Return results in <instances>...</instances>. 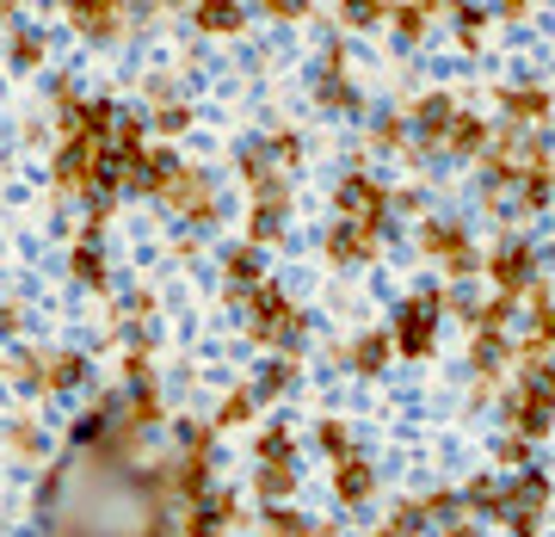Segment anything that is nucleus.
Instances as JSON below:
<instances>
[{
    "label": "nucleus",
    "mask_w": 555,
    "mask_h": 537,
    "mask_svg": "<svg viewBox=\"0 0 555 537\" xmlns=\"http://www.w3.org/2000/svg\"><path fill=\"white\" fill-rule=\"evenodd\" d=\"M438 309H444V297L438 291H426V297H408L401 303V353H433V321H438Z\"/></svg>",
    "instance_id": "1"
},
{
    "label": "nucleus",
    "mask_w": 555,
    "mask_h": 537,
    "mask_svg": "<svg viewBox=\"0 0 555 537\" xmlns=\"http://www.w3.org/2000/svg\"><path fill=\"white\" fill-rule=\"evenodd\" d=\"M426 254H438V259H444V266L456 272V279H463V272H476V266H481V254L469 247V235H463L456 222H433V229H426Z\"/></svg>",
    "instance_id": "2"
},
{
    "label": "nucleus",
    "mask_w": 555,
    "mask_h": 537,
    "mask_svg": "<svg viewBox=\"0 0 555 537\" xmlns=\"http://www.w3.org/2000/svg\"><path fill=\"white\" fill-rule=\"evenodd\" d=\"M383 204L389 199H383L371 179H346V186H339V217H352V229H377Z\"/></svg>",
    "instance_id": "3"
},
{
    "label": "nucleus",
    "mask_w": 555,
    "mask_h": 537,
    "mask_svg": "<svg viewBox=\"0 0 555 537\" xmlns=\"http://www.w3.org/2000/svg\"><path fill=\"white\" fill-rule=\"evenodd\" d=\"M488 272H494L500 291H525V284H531V272H537V254L525 247V241H513V247H500V254L488 259Z\"/></svg>",
    "instance_id": "4"
},
{
    "label": "nucleus",
    "mask_w": 555,
    "mask_h": 537,
    "mask_svg": "<svg viewBox=\"0 0 555 537\" xmlns=\"http://www.w3.org/2000/svg\"><path fill=\"white\" fill-rule=\"evenodd\" d=\"M377 254V229H334V241H327V259H371Z\"/></svg>",
    "instance_id": "5"
},
{
    "label": "nucleus",
    "mask_w": 555,
    "mask_h": 537,
    "mask_svg": "<svg viewBox=\"0 0 555 537\" xmlns=\"http://www.w3.org/2000/svg\"><path fill=\"white\" fill-rule=\"evenodd\" d=\"M75 25L93 31V38H112L118 31V7L112 0H75Z\"/></svg>",
    "instance_id": "6"
},
{
    "label": "nucleus",
    "mask_w": 555,
    "mask_h": 537,
    "mask_svg": "<svg viewBox=\"0 0 555 537\" xmlns=\"http://www.w3.org/2000/svg\"><path fill=\"white\" fill-rule=\"evenodd\" d=\"M438 142H451V155H476L481 142H488V130H481V118H469V112H456L451 124H444V137Z\"/></svg>",
    "instance_id": "7"
},
{
    "label": "nucleus",
    "mask_w": 555,
    "mask_h": 537,
    "mask_svg": "<svg viewBox=\"0 0 555 537\" xmlns=\"http://www.w3.org/2000/svg\"><path fill=\"white\" fill-rule=\"evenodd\" d=\"M198 25L204 31H241V7L235 0H198Z\"/></svg>",
    "instance_id": "8"
},
{
    "label": "nucleus",
    "mask_w": 555,
    "mask_h": 537,
    "mask_svg": "<svg viewBox=\"0 0 555 537\" xmlns=\"http://www.w3.org/2000/svg\"><path fill=\"white\" fill-rule=\"evenodd\" d=\"M414 118H420V130H426V137H444V124L456 118V105L444 100V93H438V100H420V112H414Z\"/></svg>",
    "instance_id": "9"
},
{
    "label": "nucleus",
    "mask_w": 555,
    "mask_h": 537,
    "mask_svg": "<svg viewBox=\"0 0 555 537\" xmlns=\"http://www.w3.org/2000/svg\"><path fill=\"white\" fill-rule=\"evenodd\" d=\"M506 105H513L518 118H550V93H543V87H513Z\"/></svg>",
    "instance_id": "10"
},
{
    "label": "nucleus",
    "mask_w": 555,
    "mask_h": 537,
    "mask_svg": "<svg viewBox=\"0 0 555 537\" xmlns=\"http://www.w3.org/2000/svg\"><path fill=\"white\" fill-rule=\"evenodd\" d=\"M383 358H389V340H383V334H364V340L352 346V365H358V371H377Z\"/></svg>",
    "instance_id": "11"
},
{
    "label": "nucleus",
    "mask_w": 555,
    "mask_h": 537,
    "mask_svg": "<svg viewBox=\"0 0 555 537\" xmlns=\"http://www.w3.org/2000/svg\"><path fill=\"white\" fill-rule=\"evenodd\" d=\"M321 105H327V112H352V105H358V93L346 87V80L321 75Z\"/></svg>",
    "instance_id": "12"
},
{
    "label": "nucleus",
    "mask_w": 555,
    "mask_h": 537,
    "mask_svg": "<svg viewBox=\"0 0 555 537\" xmlns=\"http://www.w3.org/2000/svg\"><path fill=\"white\" fill-rule=\"evenodd\" d=\"M339 495L364 500V495H371V470H364V463H346V470H339Z\"/></svg>",
    "instance_id": "13"
},
{
    "label": "nucleus",
    "mask_w": 555,
    "mask_h": 537,
    "mask_svg": "<svg viewBox=\"0 0 555 537\" xmlns=\"http://www.w3.org/2000/svg\"><path fill=\"white\" fill-rule=\"evenodd\" d=\"M389 13V0H346V25H377Z\"/></svg>",
    "instance_id": "14"
},
{
    "label": "nucleus",
    "mask_w": 555,
    "mask_h": 537,
    "mask_svg": "<svg viewBox=\"0 0 555 537\" xmlns=\"http://www.w3.org/2000/svg\"><path fill=\"white\" fill-rule=\"evenodd\" d=\"M75 279L93 284V291L105 284V266H100V254H93V247H80V254H75Z\"/></svg>",
    "instance_id": "15"
},
{
    "label": "nucleus",
    "mask_w": 555,
    "mask_h": 537,
    "mask_svg": "<svg viewBox=\"0 0 555 537\" xmlns=\"http://www.w3.org/2000/svg\"><path fill=\"white\" fill-rule=\"evenodd\" d=\"M278 204H284V199H266L254 210V241H272L278 235Z\"/></svg>",
    "instance_id": "16"
},
{
    "label": "nucleus",
    "mask_w": 555,
    "mask_h": 537,
    "mask_svg": "<svg viewBox=\"0 0 555 537\" xmlns=\"http://www.w3.org/2000/svg\"><path fill=\"white\" fill-rule=\"evenodd\" d=\"M396 25H401V38H420L426 31V7H396Z\"/></svg>",
    "instance_id": "17"
},
{
    "label": "nucleus",
    "mask_w": 555,
    "mask_h": 537,
    "mask_svg": "<svg viewBox=\"0 0 555 537\" xmlns=\"http://www.w3.org/2000/svg\"><path fill=\"white\" fill-rule=\"evenodd\" d=\"M75 378H80V358H50V383H56V389H68Z\"/></svg>",
    "instance_id": "18"
},
{
    "label": "nucleus",
    "mask_w": 555,
    "mask_h": 537,
    "mask_svg": "<svg viewBox=\"0 0 555 537\" xmlns=\"http://www.w3.org/2000/svg\"><path fill=\"white\" fill-rule=\"evenodd\" d=\"M229 279H235V284H254V279H259V259H254V254H235V259H229Z\"/></svg>",
    "instance_id": "19"
},
{
    "label": "nucleus",
    "mask_w": 555,
    "mask_h": 537,
    "mask_svg": "<svg viewBox=\"0 0 555 537\" xmlns=\"http://www.w3.org/2000/svg\"><path fill=\"white\" fill-rule=\"evenodd\" d=\"M38 56H43L38 38H13V62H20V68H38Z\"/></svg>",
    "instance_id": "20"
},
{
    "label": "nucleus",
    "mask_w": 555,
    "mask_h": 537,
    "mask_svg": "<svg viewBox=\"0 0 555 537\" xmlns=\"http://www.w3.org/2000/svg\"><path fill=\"white\" fill-rule=\"evenodd\" d=\"M401 137H408V124H401V118H383V124H377V142H383V149H401Z\"/></svg>",
    "instance_id": "21"
},
{
    "label": "nucleus",
    "mask_w": 555,
    "mask_h": 537,
    "mask_svg": "<svg viewBox=\"0 0 555 537\" xmlns=\"http://www.w3.org/2000/svg\"><path fill=\"white\" fill-rule=\"evenodd\" d=\"M160 130H167V137H173V130H185V105H160Z\"/></svg>",
    "instance_id": "22"
},
{
    "label": "nucleus",
    "mask_w": 555,
    "mask_h": 537,
    "mask_svg": "<svg viewBox=\"0 0 555 537\" xmlns=\"http://www.w3.org/2000/svg\"><path fill=\"white\" fill-rule=\"evenodd\" d=\"M321 445H327V451H346V433H339L334 420H327V426H321Z\"/></svg>",
    "instance_id": "23"
},
{
    "label": "nucleus",
    "mask_w": 555,
    "mask_h": 537,
    "mask_svg": "<svg viewBox=\"0 0 555 537\" xmlns=\"http://www.w3.org/2000/svg\"><path fill=\"white\" fill-rule=\"evenodd\" d=\"M284 383H291V371H284V365H272V371H266V396H278Z\"/></svg>",
    "instance_id": "24"
},
{
    "label": "nucleus",
    "mask_w": 555,
    "mask_h": 537,
    "mask_svg": "<svg viewBox=\"0 0 555 537\" xmlns=\"http://www.w3.org/2000/svg\"><path fill=\"white\" fill-rule=\"evenodd\" d=\"M266 7H272V13H291V20H297V13H309V0H266Z\"/></svg>",
    "instance_id": "25"
},
{
    "label": "nucleus",
    "mask_w": 555,
    "mask_h": 537,
    "mask_svg": "<svg viewBox=\"0 0 555 537\" xmlns=\"http://www.w3.org/2000/svg\"><path fill=\"white\" fill-rule=\"evenodd\" d=\"M506 7H513V13H518V7H525V0H506Z\"/></svg>",
    "instance_id": "26"
}]
</instances>
